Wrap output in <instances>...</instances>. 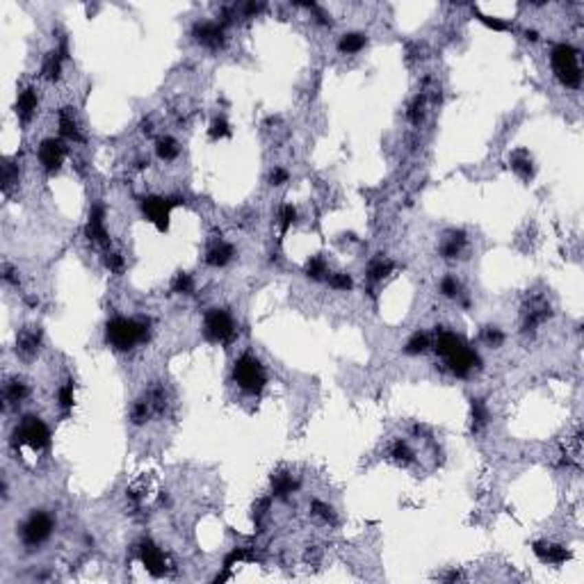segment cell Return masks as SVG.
Segmentation results:
<instances>
[{
	"label": "cell",
	"mask_w": 584,
	"mask_h": 584,
	"mask_svg": "<svg viewBox=\"0 0 584 584\" xmlns=\"http://www.w3.org/2000/svg\"><path fill=\"white\" fill-rule=\"evenodd\" d=\"M58 407L64 413H71L76 407V383L74 381H64L62 386L58 388Z\"/></svg>",
	"instance_id": "cell-33"
},
{
	"label": "cell",
	"mask_w": 584,
	"mask_h": 584,
	"mask_svg": "<svg viewBox=\"0 0 584 584\" xmlns=\"http://www.w3.org/2000/svg\"><path fill=\"white\" fill-rule=\"evenodd\" d=\"M395 269V262L386 258V256H377L374 260H370V265L366 269V279L370 286H377V283H381L383 279H388L390 274H393Z\"/></svg>",
	"instance_id": "cell-22"
},
{
	"label": "cell",
	"mask_w": 584,
	"mask_h": 584,
	"mask_svg": "<svg viewBox=\"0 0 584 584\" xmlns=\"http://www.w3.org/2000/svg\"><path fill=\"white\" fill-rule=\"evenodd\" d=\"M297 208L292 203H283L281 208H279V215H276V219H279V229H281V233L286 235L292 226L297 224Z\"/></svg>",
	"instance_id": "cell-35"
},
{
	"label": "cell",
	"mask_w": 584,
	"mask_h": 584,
	"mask_svg": "<svg viewBox=\"0 0 584 584\" xmlns=\"http://www.w3.org/2000/svg\"><path fill=\"white\" fill-rule=\"evenodd\" d=\"M16 181H19V169H16V165H14V162L7 160L5 167H3V190H5V194L10 192V188H12V185L16 183Z\"/></svg>",
	"instance_id": "cell-42"
},
{
	"label": "cell",
	"mask_w": 584,
	"mask_h": 584,
	"mask_svg": "<svg viewBox=\"0 0 584 584\" xmlns=\"http://www.w3.org/2000/svg\"><path fill=\"white\" fill-rule=\"evenodd\" d=\"M69 155V146L62 137H46L37 146V160L41 172L46 176H55L62 169L64 160Z\"/></svg>",
	"instance_id": "cell-9"
},
{
	"label": "cell",
	"mask_w": 584,
	"mask_h": 584,
	"mask_svg": "<svg viewBox=\"0 0 584 584\" xmlns=\"http://www.w3.org/2000/svg\"><path fill=\"white\" fill-rule=\"evenodd\" d=\"M155 155L162 162H174L178 155H181V144L172 137V135H160L155 139Z\"/></svg>",
	"instance_id": "cell-28"
},
{
	"label": "cell",
	"mask_w": 584,
	"mask_h": 584,
	"mask_svg": "<svg viewBox=\"0 0 584 584\" xmlns=\"http://www.w3.org/2000/svg\"><path fill=\"white\" fill-rule=\"evenodd\" d=\"M438 290H440V295L447 299H459L464 295V286H461V281L454 274H445L443 279L438 281Z\"/></svg>",
	"instance_id": "cell-34"
},
{
	"label": "cell",
	"mask_w": 584,
	"mask_h": 584,
	"mask_svg": "<svg viewBox=\"0 0 584 584\" xmlns=\"http://www.w3.org/2000/svg\"><path fill=\"white\" fill-rule=\"evenodd\" d=\"M153 416H155V413H153V407H151V402H148L146 395L133 402V407H131V423H133L135 427L146 425Z\"/></svg>",
	"instance_id": "cell-29"
},
{
	"label": "cell",
	"mask_w": 584,
	"mask_h": 584,
	"mask_svg": "<svg viewBox=\"0 0 584 584\" xmlns=\"http://www.w3.org/2000/svg\"><path fill=\"white\" fill-rule=\"evenodd\" d=\"M326 283H329L331 290H340V292H350L354 288V279L347 272H331Z\"/></svg>",
	"instance_id": "cell-38"
},
{
	"label": "cell",
	"mask_w": 584,
	"mask_h": 584,
	"mask_svg": "<svg viewBox=\"0 0 584 584\" xmlns=\"http://www.w3.org/2000/svg\"><path fill=\"white\" fill-rule=\"evenodd\" d=\"M185 199L181 196H162V194H146L139 199V212L148 224H153L160 233L169 229V219H172V210L181 205Z\"/></svg>",
	"instance_id": "cell-8"
},
{
	"label": "cell",
	"mask_w": 584,
	"mask_h": 584,
	"mask_svg": "<svg viewBox=\"0 0 584 584\" xmlns=\"http://www.w3.org/2000/svg\"><path fill=\"white\" fill-rule=\"evenodd\" d=\"M208 135H210L212 142H219V139L231 137V124H229V121H226L224 117H215V119L210 121Z\"/></svg>",
	"instance_id": "cell-36"
},
{
	"label": "cell",
	"mask_w": 584,
	"mask_h": 584,
	"mask_svg": "<svg viewBox=\"0 0 584 584\" xmlns=\"http://www.w3.org/2000/svg\"><path fill=\"white\" fill-rule=\"evenodd\" d=\"M509 165L516 172V176L523 178V181H532L534 178V160L527 148H516V151L509 155Z\"/></svg>",
	"instance_id": "cell-23"
},
{
	"label": "cell",
	"mask_w": 584,
	"mask_h": 584,
	"mask_svg": "<svg viewBox=\"0 0 584 584\" xmlns=\"http://www.w3.org/2000/svg\"><path fill=\"white\" fill-rule=\"evenodd\" d=\"M172 292L176 295H192L194 292V279L188 272H178L172 281Z\"/></svg>",
	"instance_id": "cell-37"
},
{
	"label": "cell",
	"mask_w": 584,
	"mask_h": 584,
	"mask_svg": "<svg viewBox=\"0 0 584 584\" xmlns=\"http://www.w3.org/2000/svg\"><path fill=\"white\" fill-rule=\"evenodd\" d=\"M226 30H229V27L224 23H219V21H196V23L192 25L190 34L199 46L208 48V51H222L226 46V41H229V32Z\"/></svg>",
	"instance_id": "cell-10"
},
{
	"label": "cell",
	"mask_w": 584,
	"mask_h": 584,
	"mask_svg": "<svg viewBox=\"0 0 584 584\" xmlns=\"http://www.w3.org/2000/svg\"><path fill=\"white\" fill-rule=\"evenodd\" d=\"M475 14H477V19L482 21L484 25H488V27H493V30H497V32H502V30H509V25L504 23V21H500V19H493V16H486V14H482L480 10H475Z\"/></svg>",
	"instance_id": "cell-43"
},
{
	"label": "cell",
	"mask_w": 584,
	"mask_h": 584,
	"mask_svg": "<svg viewBox=\"0 0 584 584\" xmlns=\"http://www.w3.org/2000/svg\"><path fill=\"white\" fill-rule=\"evenodd\" d=\"M105 217H108V210L101 201L91 203L89 215H87V224H85V238H87L94 247H101L108 251L110 249V233H108V224H105Z\"/></svg>",
	"instance_id": "cell-11"
},
{
	"label": "cell",
	"mask_w": 584,
	"mask_h": 584,
	"mask_svg": "<svg viewBox=\"0 0 584 584\" xmlns=\"http://www.w3.org/2000/svg\"><path fill=\"white\" fill-rule=\"evenodd\" d=\"M550 315H552V311H550V304H548V299L543 295H534L530 302L525 304V308H523V324H521L523 333L537 331L539 326L543 324Z\"/></svg>",
	"instance_id": "cell-13"
},
{
	"label": "cell",
	"mask_w": 584,
	"mask_h": 584,
	"mask_svg": "<svg viewBox=\"0 0 584 584\" xmlns=\"http://www.w3.org/2000/svg\"><path fill=\"white\" fill-rule=\"evenodd\" d=\"M488 407L484 404V400H473L470 402V425H473V431H482L484 427L488 425Z\"/></svg>",
	"instance_id": "cell-32"
},
{
	"label": "cell",
	"mask_w": 584,
	"mask_h": 584,
	"mask_svg": "<svg viewBox=\"0 0 584 584\" xmlns=\"http://www.w3.org/2000/svg\"><path fill=\"white\" fill-rule=\"evenodd\" d=\"M233 381L245 395H260L267 388V368L254 354H242L233 363Z\"/></svg>",
	"instance_id": "cell-5"
},
{
	"label": "cell",
	"mask_w": 584,
	"mask_h": 584,
	"mask_svg": "<svg viewBox=\"0 0 584 584\" xmlns=\"http://www.w3.org/2000/svg\"><path fill=\"white\" fill-rule=\"evenodd\" d=\"M366 46H368V34L366 32H345V34H340V39L336 44L340 55H356V53H361Z\"/></svg>",
	"instance_id": "cell-24"
},
{
	"label": "cell",
	"mask_w": 584,
	"mask_h": 584,
	"mask_svg": "<svg viewBox=\"0 0 584 584\" xmlns=\"http://www.w3.org/2000/svg\"><path fill=\"white\" fill-rule=\"evenodd\" d=\"M550 67L561 87L580 89L582 87V67L580 51L571 44H554L550 51Z\"/></svg>",
	"instance_id": "cell-4"
},
{
	"label": "cell",
	"mask_w": 584,
	"mask_h": 584,
	"mask_svg": "<svg viewBox=\"0 0 584 584\" xmlns=\"http://www.w3.org/2000/svg\"><path fill=\"white\" fill-rule=\"evenodd\" d=\"M297 480L292 473H286V470H281V473H274L272 475V495L274 497H288L290 493H295L297 491Z\"/></svg>",
	"instance_id": "cell-26"
},
{
	"label": "cell",
	"mask_w": 584,
	"mask_h": 584,
	"mask_svg": "<svg viewBox=\"0 0 584 584\" xmlns=\"http://www.w3.org/2000/svg\"><path fill=\"white\" fill-rule=\"evenodd\" d=\"M288 181H290L288 169H283V167H274L272 172H269V185H274V188H281V185H286Z\"/></svg>",
	"instance_id": "cell-44"
},
{
	"label": "cell",
	"mask_w": 584,
	"mask_h": 584,
	"mask_svg": "<svg viewBox=\"0 0 584 584\" xmlns=\"http://www.w3.org/2000/svg\"><path fill=\"white\" fill-rule=\"evenodd\" d=\"M58 133L64 142H74V144H80V142L85 139L74 108H60L58 110Z\"/></svg>",
	"instance_id": "cell-19"
},
{
	"label": "cell",
	"mask_w": 584,
	"mask_h": 584,
	"mask_svg": "<svg viewBox=\"0 0 584 584\" xmlns=\"http://www.w3.org/2000/svg\"><path fill=\"white\" fill-rule=\"evenodd\" d=\"M67 41H62L58 48H53L51 53L46 55L44 62H41V78L48 82H58L62 78V69H64V60H67Z\"/></svg>",
	"instance_id": "cell-18"
},
{
	"label": "cell",
	"mask_w": 584,
	"mask_h": 584,
	"mask_svg": "<svg viewBox=\"0 0 584 584\" xmlns=\"http://www.w3.org/2000/svg\"><path fill=\"white\" fill-rule=\"evenodd\" d=\"M431 347V336L427 331H416L413 336L407 340V345H404V354L407 356H420L425 352H429Z\"/></svg>",
	"instance_id": "cell-31"
},
{
	"label": "cell",
	"mask_w": 584,
	"mask_h": 584,
	"mask_svg": "<svg viewBox=\"0 0 584 584\" xmlns=\"http://www.w3.org/2000/svg\"><path fill=\"white\" fill-rule=\"evenodd\" d=\"M304 274L308 276L311 281H326L331 274L329 262H326L324 256H311V258L304 262Z\"/></svg>",
	"instance_id": "cell-27"
},
{
	"label": "cell",
	"mask_w": 584,
	"mask_h": 584,
	"mask_svg": "<svg viewBox=\"0 0 584 584\" xmlns=\"http://www.w3.org/2000/svg\"><path fill=\"white\" fill-rule=\"evenodd\" d=\"M137 559L142 566L146 568V573H151L153 578H162L169 568L167 554L160 550V546H155L151 539H142L137 543Z\"/></svg>",
	"instance_id": "cell-12"
},
{
	"label": "cell",
	"mask_w": 584,
	"mask_h": 584,
	"mask_svg": "<svg viewBox=\"0 0 584 584\" xmlns=\"http://www.w3.org/2000/svg\"><path fill=\"white\" fill-rule=\"evenodd\" d=\"M53 530H55V518L44 509H34L27 514V518L19 527L21 543H23L27 550H34V548L44 546L46 541L53 537Z\"/></svg>",
	"instance_id": "cell-7"
},
{
	"label": "cell",
	"mask_w": 584,
	"mask_h": 584,
	"mask_svg": "<svg viewBox=\"0 0 584 584\" xmlns=\"http://www.w3.org/2000/svg\"><path fill=\"white\" fill-rule=\"evenodd\" d=\"M27 397H30V386H27L23 379H19V377H10V379H5V383H3L5 409L19 407V404H23Z\"/></svg>",
	"instance_id": "cell-20"
},
{
	"label": "cell",
	"mask_w": 584,
	"mask_h": 584,
	"mask_svg": "<svg viewBox=\"0 0 584 584\" xmlns=\"http://www.w3.org/2000/svg\"><path fill=\"white\" fill-rule=\"evenodd\" d=\"M466 247H468V238L464 231H447L445 238L440 240V256L445 260H457L466 251Z\"/></svg>",
	"instance_id": "cell-21"
},
{
	"label": "cell",
	"mask_w": 584,
	"mask_h": 584,
	"mask_svg": "<svg viewBox=\"0 0 584 584\" xmlns=\"http://www.w3.org/2000/svg\"><path fill=\"white\" fill-rule=\"evenodd\" d=\"M3 281H5V286H14V288H19V283H21L19 269H14L10 262H5L3 265Z\"/></svg>",
	"instance_id": "cell-45"
},
{
	"label": "cell",
	"mask_w": 584,
	"mask_h": 584,
	"mask_svg": "<svg viewBox=\"0 0 584 584\" xmlns=\"http://www.w3.org/2000/svg\"><path fill=\"white\" fill-rule=\"evenodd\" d=\"M10 443L16 452L30 450L32 454H41L51 447L53 436H51L48 425L39 416H25L19 420L16 427H14Z\"/></svg>",
	"instance_id": "cell-3"
},
{
	"label": "cell",
	"mask_w": 584,
	"mask_h": 584,
	"mask_svg": "<svg viewBox=\"0 0 584 584\" xmlns=\"http://www.w3.org/2000/svg\"><path fill=\"white\" fill-rule=\"evenodd\" d=\"M311 514L317 518V521H322V523H336V514H333V509L329 507V504H324V502H319V500H315L311 504Z\"/></svg>",
	"instance_id": "cell-40"
},
{
	"label": "cell",
	"mask_w": 584,
	"mask_h": 584,
	"mask_svg": "<svg viewBox=\"0 0 584 584\" xmlns=\"http://www.w3.org/2000/svg\"><path fill=\"white\" fill-rule=\"evenodd\" d=\"M203 336L208 343L215 345H231L238 336V322L229 308H210L203 315Z\"/></svg>",
	"instance_id": "cell-6"
},
{
	"label": "cell",
	"mask_w": 584,
	"mask_h": 584,
	"mask_svg": "<svg viewBox=\"0 0 584 584\" xmlns=\"http://www.w3.org/2000/svg\"><path fill=\"white\" fill-rule=\"evenodd\" d=\"M482 340L486 343L488 347H500L504 343V331L497 329V326H486V329H482Z\"/></svg>",
	"instance_id": "cell-41"
},
{
	"label": "cell",
	"mask_w": 584,
	"mask_h": 584,
	"mask_svg": "<svg viewBox=\"0 0 584 584\" xmlns=\"http://www.w3.org/2000/svg\"><path fill=\"white\" fill-rule=\"evenodd\" d=\"M388 457H390V461H393V464L402 466V468H407V466L413 464V461H416V454H413L411 445L407 443V440H402V438H397V440H393V443H390V447H388Z\"/></svg>",
	"instance_id": "cell-25"
},
{
	"label": "cell",
	"mask_w": 584,
	"mask_h": 584,
	"mask_svg": "<svg viewBox=\"0 0 584 584\" xmlns=\"http://www.w3.org/2000/svg\"><path fill=\"white\" fill-rule=\"evenodd\" d=\"M142 133H146V135H151V133H153V124H151V121H148V119H146V121H142Z\"/></svg>",
	"instance_id": "cell-46"
},
{
	"label": "cell",
	"mask_w": 584,
	"mask_h": 584,
	"mask_svg": "<svg viewBox=\"0 0 584 584\" xmlns=\"http://www.w3.org/2000/svg\"><path fill=\"white\" fill-rule=\"evenodd\" d=\"M431 347L445 361L447 370L459 379H468L470 374L482 368V359L475 352V347L464 336L450 329H436L431 338Z\"/></svg>",
	"instance_id": "cell-1"
},
{
	"label": "cell",
	"mask_w": 584,
	"mask_h": 584,
	"mask_svg": "<svg viewBox=\"0 0 584 584\" xmlns=\"http://www.w3.org/2000/svg\"><path fill=\"white\" fill-rule=\"evenodd\" d=\"M151 338V319L115 315L105 322V343L115 352H133L135 347L146 345Z\"/></svg>",
	"instance_id": "cell-2"
},
{
	"label": "cell",
	"mask_w": 584,
	"mask_h": 584,
	"mask_svg": "<svg viewBox=\"0 0 584 584\" xmlns=\"http://www.w3.org/2000/svg\"><path fill=\"white\" fill-rule=\"evenodd\" d=\"M103 260H105V267H108L112 274H124L126 258H124V256H121L119 251H115V249H108V251H105V256H103Z\"/></svg>",
	"instance_id": "cell-39"
},
{
	"label": "cell",
	"mask_w": 584,
	"mask_h": 584,
	"mask_svg": "<svg viewBox=\"0 0 584 584\" xmlns=\"http://www.w3.org/2000/svg\"><path fill=\"white\" fill-rule=\"evenodd\" d=\"M525 37L530 39V41H537V39H539V32H537V30H525Z\"/></svg>",
	"instance_id": "cell-47"
},
{
	"label": "cell",
	"mask_w": 584,
	"mask_h": 584,
	"mask_svg": "<svg viewBox=\"0 0 584 584\" xmlns=\"http://www.w3.org/2000/svg\"><path fill=\"white\" fill-rule=\"evenodd\" d=\"M425 115H427V94L420 91V94L413 96L409 101V105H407V121H409V124H413V126H420V124H423Z\"/></svg>",
	"instance_id": "cell-30"
},
{
	"label": "cell",
	"mask_w": 584,
	"mask_h": 584,
	"mask_svg": "<svg viewBox=\"0 0 584 584\" xmlns=\"http://www.w3.org/2000/svg\"><path fill=\"white\" fill-rule=\"evenodd\" d=\"M41 347V329L39 326H25L16 333V356L23 361H32Z\"/></svg>",
	"instance_id": "cell-17"
},
{
	"label": "cell",
	"mask_w": 584,
	"mask_h": 584,
	"mask_svg": "<svg viewBox=\"0 0 584 584\" xmlns=\"http://www.w3.org/2000/svg\"><path fill=\"white\" fill-rule=\"evenodd\" d=\"M532 550L543 564H550V566H561L571 559V550H568V548L559 546V543H550V541H534Z\"/></svg>",
	"instance_id": "cell-16"
},
{
	"label": "cell",
	"mask_w": 584,
	"mask_h": 584,
	"mask_svg": "<svg viewBox=\"0 0 584 584\" xmlns=\"http://www.w3.org/2000/svg\"><path fill=\"white\" fill-rule=\"evenodd\" d=\"M233 258H235V247L231 245V242L219 238L215 242H210V247L205 249L203 262L212 269H222L226 265H231Z\"/></svg>",
	"instance_id": "cell-15"
},
{
	"label": "cell",
	"mask_w": 584,
	"mask_h": 584,
	"mask_svg": "<svg viewBox=\"0 0 584 584\" xmlns=\"http://www.w3.org/2000/svg\"><path fill=\"white\" fill-rule=\"evenodd\" d=\"M14 110H16V117H19L21 124L23 126L30 124L39 112V91H37V87L27 85V87L21 89L19 96H16V105H14Z\"/></svg>",
	"instance_id": "cell-14"
}]
</instances>
